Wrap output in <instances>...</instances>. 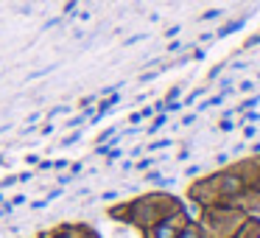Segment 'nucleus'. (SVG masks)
Instances as JSON below:
<instances>
[{
  "mask_svg": "<svg viewBox=\"0 0 260 238\" xmlns=\"http://www.w3.org/2000/svg\"><path fill=\"white\" fill-rule=\"evenodd\" d=\"M185 207V199L176 196L171 191H146L140 196L123 199V202H115L107 207V219L115 221V224L132 227V230L143 232L151 224L168 219L171 213Z\"/></svg>",
  "mask_w": 260,
  "mask_h": 238,
  "instance_id": "nucleus-1",
  "label": "nucleus"
},
{
  "mask_svg": "<svg viewBox=\"0 0 260 238\" xmlns=\"http://www.w3.org/2000/svg\"><path fill=\"white\" fill-rule=\"evenodd\" d=\"M246 219H249L246 210L230 207V204H221V207H199V216H196L204 238H232Z\"/></svg>",
  "mask_w": 260,
  "mask_h": 238,
  "instance_id": "nucleus-3",
  "label": "nucleus"
},
{
  "mask_svg": "<svg viewBox=\"0 0 260 238\" xmlns=\"http://www.w3.org/2000/svg\"><path fill=\"white\" fill-rule=\"evenodd\" d=\"M232 238H260V219L257 216H249V219L241 224V230H238Z\"/></svg>",
  "mask_w": 260,
  "mask_h": 238,
  "instance_id": "nucleus-7",
  "label": "nucleus"
},
{
  "mask_svg": "<svg viewBox=\"0 0 260 238\" xmlns=\"http://www.w3.org/2000/svg\"><path fill=\"white\" fill-rule=\"evenodd\" d=\"M34 238H101V232L87 221H62L48 230H40Z\"/></svg>",
  "mask_w": 260,
  "mask_h": 238,
  "instance_id": "nucleus-6",
  "label": "nucleus"
},
{
  "mask_svg": "<svg viewBox=\"0 0 260 238\" xmlns=\"http://www.w3.org/2000/svg\"><path fill=\"white\" fill-rule=\"evenodd\" d=\"M241 168V180H243V193L238 207L246 210L249 216H260V154L238 160Z\"/></svg>",
  "mask_w": 260,
  "mask_h": 238,
  "instance_id": "nucleus-4",
  "label": "nucleus"
},
{
  "mask_svg": "<svg viewBox=\"0 0 260 238\" xmlns=\"http://www.w3.org/2000/svg\"><path fill=\"white\" fill-rule=\"evenodd\" d=\"M193 216L187 213V207H182V210H176V213H171L168 219H162V221H157V224H151L148 230H143L140 238H176L185 230V224Z\"/></svg>",
  "mask_w": 260,
  "mask_h": 238,
  "instance_id": "nucleus-5",
  "label": "nucleus"
},
{
  "mask_svg": "<svg viewBox=\"0 0 260 238\" xmlns=\"http://www.w3.org/2000/svg\"><path fill=\"white\" fill-rule=\"evenodd\" d=\"M241 193H243L241 168H238V163H230L224 168L213 171V174L193 180L185 191V199L196 207H221V204L238 207Z\"/></svg>",
  "mask_w": 260,
  "mask_h": 238,
  "instance_id": "nucleus-2",
  "label": "nucleus"
},
{
  "mask_svg": "<svg viewBox=\"0 0 260 238\" xmlns=\"http://www.w3.org/2000/svg\"><path fill=\"white\" fill-rule=\"evenodd\" d=\"M176 238H204V232H202V227H199V221L190 219V221L185 224V230H182Z\"/></svg>",
  "mask_w": 260,
  "mask_h": 238,
  "instance_id": "nucleus-8",
  "label": "nucleus"
}]
</instances>
